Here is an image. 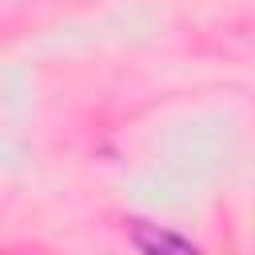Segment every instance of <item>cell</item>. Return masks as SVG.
Instances as JSON below:
<instances>
[{"label":"cell","instance_id":"1","mask_svg":"<svg viewBox=\"0 0 255 255\" xmlns=\"http://www.w3.org/2000/svg\"><path fill=\"white\" fill-rule=\"evenodd\" d=\"M131 243L139 247V255H199V247H195V243H187L183 235L163 231V227L143 223V219H135V223H131Z\"/></svg>","mask_w":255,"mask_h":255}]
</instances>
